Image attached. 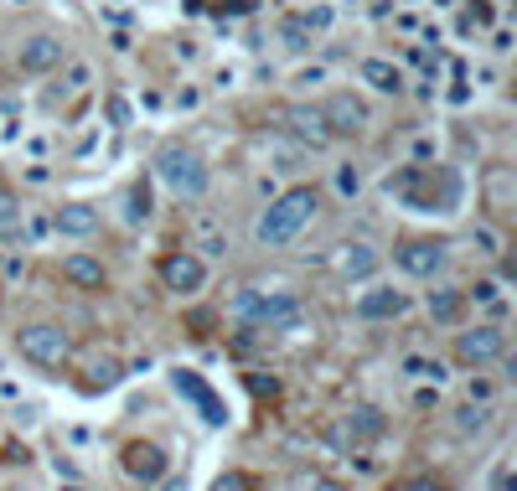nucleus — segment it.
<instances>
[{
	"label": "nucleus",
	"instance_id": "1",
	"mask_svg": "<svg viewBox=\"0 0 517 491\" xmlns=\"http://www.w3.org/2000/svg\"><path fill=\"white\" fill-rule=\"evenodd\" d=\"M316 218H321V192L306 187V181H295L290 192L269 197V202L259 207V218H254V243H259V249H290V243L306 233Z\"/></svg>",
	"mask_w": 517,
	"mask_h": 491
},
{
	"label": "nucleus",
	"instance_id": "2",
	"mask_svg": "<svg viewBox=\"0 0 517 491\" xmlns=\"http://www.w3.org/2000/svg\"><path fill=\"white\" fill-rule=\"evenodd\" d=\"M388 197H399L409 212H455L466 197V181L455 166H399L388 176Z\"/></svg>",
	"mask_w": 517,
	"mask_h": 491
},
{
	"label": "nucleus",
	"instance_id": "3",
	"mask_svg": "<svg viewBox=\"0 0 517 491\" xmlns=\"http://www.w3.org/2000/svg\"><path fill=\"white\" fill-rule=\"evenodd\" d=\"M233 316L254 331H275V336H295L306 326V300L295 290H243L233 300Z\"/></svg>",
	"mask_w": 517,
	"mask_h": 491
},
{
	"label": "nucleus",
	"instance_id": "4",
	"mask_svg": "<svg viewBox=\"0 0 517 491\" xmlns=\"http://www.w3.org/2000/svg\"><path fill=\"white\" fill-rule=\"evenodd\" d=\"M156 181L176 197V202H202L207 187H212V171H207V156L187 140H171L156 150Z\"/></svg>",
	"mask_w": 517,
	"mask_h": 491
},
{
	"label": "nucleus",
	"instance_id": "5",
	"mask_svg": "<svg viewBox=\"0 0 517 491\" xmlns=\"http://www.w3.org/2000/svg\"><path fill=\"white\" fill-rule=\"evenodd\" d=\"M450 357L481 373V367H497L507 357V326L502 321H481V326H455L450 336Z\"/></svg>",
	"mask_w": 517,
	"mask_h": 491
},
{
	"label": "nucleus",
	"instance_id": "6",
	"mask_svg": "<svg viewBox=\"0 0 517 491\" xmlns=\"http://www.w3.org/2000/svg\"><path fill=\"white\" fill-rule=\"evenodd\" d=\"M393 264H399L409 280H440V274L450 269V243L435 238V233L399 238V243H393Z\"/></svg>",
	"mask_w": 517,
	"mask_h": 491
},
{
	"label": "nucleus",
	"instance_id": "7",
	"mask_svg": "<svg viewBox=\"0 0 517 491\" xmlns=\"http://www.w3.org/2000/svg\"><path fill=\"white\" fill-rule=\"evenodd\" d=\"M16 347H21V357L32 367H47V373H52V367H63L73 357V336L57 321H26L16 331Z\"/></svg>",
	"mask_w": 517,
	"mask_h": 491
},
{
	"label": "nucleus",
	"instance_id": "8",
	"mask_svg": "<svg viewBox=\"0 0 517 491\" xmlns=\"http://www.w3.org/2000/svg\"><path fill=\"white\" fill-rule=\"evenodd\" d=\"M321 114H326L331 140H357V135L373 130V109H368V99H362V94H352V88L331 94V99L321 104Z\"/></svg>",
	"mask_w": 517,
	"mask_h": 491
},
{
	"label": "nucleus",
	"instance_id": "9",
	"mask_svg": "<svg viewBox=\"0 0 517 491\" xmlns=\"http://www.w3.org/2000/svg\"><path fill=\"white\" fill-rule=\"evenodd\" d=\"M63 63H68V42L57 32H32V37H21V47H16V68L32 73V78L63 73Z\"/></svg>",
	"mask_w": 517,
	"mask_h": 491
},
{
	"label": "nucleus",
	"instance_id": "10",
	"mask_svg": "<svg viewBox=\"0 0 517 491\" xmlns=\"http://www.w3.org/2000/svg\"><path fill=\"white\" fill-rule=\"evenodd\" d=\"M161 285H166L171 295H181V300L202 295V290H207V259L192 254V249H171V254L161 259Z\"/></svg>",
	"mask_w": 517,
	"mask_h": 491
},
{
	"label": "nucleus",
	"instance_id": "11",
	"mask_svg": "<svg viewBox=\"0 0 517 491\" xmlns=\"http://www.w3.org/2000/svg\"><path fill=\"white\" fill-rule=\"evenodd\" d=\"M331 269H337L342 285H368L383 269V249H373L368 238H347V243H337V254H331Z\"/></svg>",
	"mask_w": 517,
	"mask_h": 491
},
{
	"label": "nucleus",
	"instance_id": "12",
	"mask_svg": "<svg viewBox=\"0 0 517 491\" xmlns=\"http://www.w3.org/2000/svg\"><path fill=\"white\" fill-rule=\"evenodd\" d=\"M388 435V414L378 404H357L352 414H342V424L331 429V440H337L342 450H362V445H373Z\"/></svg>",
	"mask_w": 517,
	"mask_h": 491
},
{
	"label": "nucleus",
	"instance_id": "13",
	"mask_svg": "<svg viewBox=\"0 0 517 491\" xmlns=\"http://www.w3.org/2000/svg\"><path fill=\"white\" fill-rule=\"evenodd\" d=\"M119 466H125V476H130L135 486H156V481H166V471H171V455H166L156 440H130L125 450H119Z\"/></svg>",
	"mask_w": 517,
	"mask_h": 491
},
{
	"label": "nucleus",
	"instance_id": "14",
	"mask_svg": "<svg viewBox=\"0 0 517 491\" xmlns=\"http://www.w3.org/2000/svg\"><path fill=\"white\" fill-rule=\"evenodd\" d=\"M285 135H290L300 150H306V156H311V150L337 145V140H331V130H326V114H321V104H306V99L285 109Z\"/></svg>",
	"mask_w": 517,
	"mask_h": 491
},
{
	"label": "nucleus",
	"instance_id": "15",
	"mask_svg": "<svg viewBox=\"0 0 517 491\" xmlns=\"http://www.w3.org/2000/svg\"><path fill=\"white\" fill-rule=\"evenodd\" d=\"M409 290H399V285H368L357 300H352V316L357 321H404L409 316Z\"/></svg>",
	"mask_w": 517,
	"mask_h": 491
},
{
	"label": "nucleus",
	"instance_id": "16",
	"mask_svg": "<svg viewBox=\"0 0 517 491\" xmlns=\"http://www.w3.org/2000/svg\"><path fill=\"white\" fill-rule=\"evenodd\" d=\"M466 290L461 285H435L430 295H424V311H430V321L435 326H445V331H455V326H466Z\"/></svg>",
	"mask_w": 517,
	"mask_h": 491
},
{
	"label": "nucleus",
	"instance_id": "17",
	"mask_svg": "<svg viewBox=\"0 0 517 491\" xmlns=\"http://www.w3.org/2000/svg\"><path fill=\"white\" fill-rule=\"evenodd\" d=\"M63 280H68L78 295H104V290H109V269H104V259H94V254H68V259H63Z\"/></svg>",
	"mask_w": 517,
	"mask_h": 491
},
{
	"label": "nucleus",
	"instance_id": "18",
	"mask_svg": "<svg viewBox=\"0 0 517 491\" xmlns=\"http://www.w3.org/2000/svg\"><path fill=\"white\" fill-rule=\"evenodd\" d=\"M99 228H104V218L94 202H63L52 212V233H63V238H94Z\"/></svg>",
	"mask_w": 517,
	"mask_h": 491
},
{
	"label": "nucleus",
	"instance_id": "19",
	"mask_svg": "<svg viewBox=\"0 0 517 491\" xmlns=\"http://www.w3.org/2000/svg\"><path fill=\"white\" fill-rule=\"evenodd\" d=\"M357 78L368 83L373 94H383V99H399V94H404V68L388 63V57H362V63H357Z\"/></svg>",
	"mask_w": 517,
	"mask_h": 491
},
{
	"label": "nucleus",
	"instance_id": "20",
	"mask_svg": "<svg viewBox=\"0 0 517 491\" xmlns=\"http://www.w3.org/2000/svg\"><path fill=\"white\" fill-rule=\"evenodd\" d=\"M481 192H486V207L492 212H512L517 202V181H512V166H486V181H481Z\"/></svg>",
	"mask_w": 517,
	"mask_h": 491
},
{
	"label": "nucleus",
	"instance_id": "21",
	"mask_svg": "<svg viewBox=\"0 0 517 491\" xmlns=\"http://www.w3.org/2000/svg\"><path fill=\"white\" fill-rule=\"evenodd\" d=\"M176 388L187 393V398H197V409H202V419H207V424H223V419H228V414H223V404H218V393H212L197 373H187V367L176 373Z\"/></svg>",
	"mask_w": 517,
	"mask_h": 491
},
{
	"label": "nucleus",
	"instance_id": "22",
	"mask_svg": "<svg viewBox=\"0 0 517 491\" xmlns=\"http://www.w3.org/2000/svg\"><path fill=\"white\" fill-rule=\"evenodd\" d=\"M119 218H125L130 228H140V223H150V218H156V197H150L145 176L125 187V207H119Z\"/></svg>",
	"mask_w": 517,
	"mask_h": 491
},
{
	"label": "nucleus",
	"instance_id": "23",
	"mask_svg": "<svg viewBox=\"0 0 517 491\" xmlns=\"http://www.w3.org/2000/svg\"><path fill=\"white\" fill-rule=\"evenodd\" d=\"M492 419H497L492 404H466V409L450 414V429H455L461 440H476V435H486V429H492Z\"/></svg>",
	"mask_w": 517,
	"mask_h": 491
},
{
	"label": "nucleus",
	"instance_id": "24",
	"mask_svg": "<svg viewBox=\"0 0 517 491\" xmlns=\"http://www.w3.org/2000/svg\"><path fill=\"white\" fill-rule=\"evenodd\" d=\"M21 228H26V207H21V197H16L11 187H0V243L21 238Z\"/></svg>",
	"mask_w": 517,
	"mask_h": 491
},
{
	"label": "nucleus",
	"instance_id": "25",
	"mask_svg": "<svg viewBox=\"0 0 517 491\" xmlns=\"http://www.w3.org/2000/svg\"><path fill=\"white\" fill-rule=\"evenodd\" d=\"M280 37H285L290 52H306V47L316 42V26H311V16H285V21H280Z\"/></svg>",
	"mask_w": 517,
	"mask_h": 491
},
{
	"label": "nucleus",
	"instance_id": "26",
	"mask_svg": "<svg viewBox=\"0 0 517 491\" xmlns=\"http://www.w3.org/2000/svg\"><path fill=\"white\" fill-rule=\"evenodd\" d=\"M471 249H476L481 259H502L507 238H502V228H492V223H476V228H471Z\"/></svg>",
	"mask_w": 517,
	"mask_h": 491
},
{
	"label": "nucleus",
	"instance_id": "27",
	"mask_svg": "<svg viewBox=\"0 0 517 491\" xmlns=\"http://www.w3.org/2000/svg\"><path fill=\"white\" fill-rule=\"evenodd\" d=\"M119 378H125V367H119L114 357H99L94 367H88V388H114Z\"/></svg>",
	"mask_w": 517,
	"mask_h": 491
},
{
	"label": "nucleus",
	"instance_id": "28",
	"mask_svg": "<svg viewBox=\"0 0 517 491\" xmlns=\"http://www.w3.org/2000/svg\"><path fill=\"white\" fill-rule=\"evenodd\" d=\"M404 373H409V378H435V383H440V378H445V362L414 352V357H404Z\"/></svg>",
	"mask_w": 517,
	"mask_h": 491
},
{
	"label": "nucleus",
	"instance_id": "29",
	"mask_svg": "<svg viewBox=\"0 0 517 491\" xmlns=\"http://www.w3.org/2000/svg\"><path fill=\"white\" fill-rule=\"evenodd\" d=\"M212 491H259V481H254L249 471H228V476L212 481Z\"/></svg>",
	"mask_w": 517,
	"mask_h": 491
},
{
	"label": "nucleus",
	"instance_id": "30",
	"mask_svg": "<svg viewBox=\"0 0 517 491\" xmlns=\"http://www.w3.org/2000/svg\"><path fill=\"white\" fill-rule=\"evenodd\" d=\"M404 491H450V481H445V476H435V471H419V476H409V481H404Z\"/></svg>",
	"mask_w": 517,
	"mask_h": 491
},
{
	"label": "nucleus",
	"instance_id": "31",
	"mask_svg": "<svg viewBox=\"0 0 517 491\" xmlns=\"http://www.w3.org/2000/svg\"><path fill=\"white\" fill-rule=\"evenodd\" d=\"M357 187H362V176H357L352 166H342V171H337V192H342V197H357Z\"/></svg>",
	"mask_w": 517,
	"mask_h": 491
},
{
	"label": "nucleus",
	"instance_id": "32",
	"mask_svg": "<svg viewBox=\"0 0 517 491\" xmlns=\"http://www.w3.org/2000/svg\"><path fill=\"white\" fill-rule=\"evenodd\" d=\"M109 119H114V130H125L130 125V104L125 99H109Z\"/></svg>",
	"mask_w": 517,
	"mask_h": 491
},
{
	"label": "nucleus",
	"instance_id": "33",
	"mask_svg": "<svg viewBox=\"0 0 517 491\" xmlns=\"http://www.w3.org/2000/svg\"><path fill=\"white\" fill-rule=\"evenodd\" d=\"M492 491H512V466H507V460H502L497 476H492Z\"/></svg>",
	"mask_w": 517,
	"mask_h": 491
},
{
	"label": "nucleus",
	"instance_id": "34",
	"mask_svg": "<svg viewBox=\"0 0 517 491\" xmlns=\"http://www.w3.org/2000/svg\"><path fill=\"white\" fill-rule=\"evenodd\" d=\"M311 491H347V486H342V481H331V476H316V481H311Z\"/></svg>",
	"mask_w": 517,
	"mask_h": 491
},
{
	"label": "nucleus",
	"instance_id": "35",
	"mask_svg": "<svg viewBox=\"0 0 517 491\" xmlns=\"http://www.w3.org/2000/svg\"><path fill=\"white\" fill-rule=\"evenodd\" d=\"M63 491H83V486H63Z\"/></svg>",
	"mask_w": 517,
	"mask_h": 491
}]
</instances>
